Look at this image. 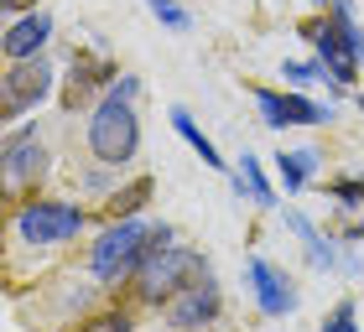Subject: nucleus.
<instances>
[{
  "mask_svg": "<svg viewBox=\"0 0 364 332\" xmlns=\"http://www.w3.org/2000/svg\"><path fill=\"white\" fill-rule=\"evenodd\" d=\"M89 151H94V161L99 166H125L136 161V151H141V120H136V99H125V94H105L94 104V114H89Z\"/></svg>",
  "mask_w": 364,
  "mask_h": 332,
  "instance_id": "f257e3e1",
  "label": "nucleus"
},
{
  "mask_svg": "<svg viewBox=\"0 0 364 332\" xmlns=\"http://www.w3.org/2000/svg\"><path fill=\"white\" fill-rule=\"evenodd\" d=\"M302 37L312 42L318 62L328 68V78L338 89H354L359 83V68H364V31L354 16H323V21H307Z\"/></svg>",
  "mask_w": 364,
  "mask_h": 332,
  "instance_id": "f03ea898",
  "label": "nucleus"
},
{
  "mask_svg": "<svg viewBox=\"0 0 364 332\" xmlns=\"http://www.w3.org/2000/svg\"><path fill=\"white\" fill-rule=\"evenodd\" d=\"M198 275H208V260L193 255V249H177V244H161V249H146L141 270H136V291L146 306H167L182 286H193Z\"/></svg>",
  "mask_w": 364,
  "mask_h": 332,
  "instance_id": "7ed1b4c3",
  "label": "nucleus"
},
{
  "mask_svg": "<svg viewBox=\"0 0 364 332\" xmlns=\"http://www.w3.org/2000/svg\"><path fill=\"white\" fill-rule=\"evenodd\" d=\"M146 234H151V223H141V218H114L105 234H99V244L89 249V270H94L99 286H125V280L141 270Z\"/></svg>",
  "mask_w": 364,
  "mask_h": 332,
  "instance_id": "20e7f679",
  "label": "nucleus"
},
{
  "mask_svg": "<svg viewBox=\"0 0 364 332\" xmlns=\"http://www.w3.org/2000/svg\"><path fill=\"white\" fill-rule=\"evenodd\" d=\"M78 228H84V208L63 203V197H31V203L16 208V239L31 249L68 244V239H78Z\"/></svg>",
  "mask_w": 364,
  "mask_h": 332,
  "instance_id": "39448f33",
  "label": "nucleus"
},
{
  "mask_svg": "<svg viewBox=\"0 0 364 332\" xmlns=\"http://www.w3.org/2000/svg\"><path fill=\"white\" fill-rule=\"evenodd\" d=\"M47 94H53V68H47L42 57L11 62L6 78H0V120H21V114L37 109Z\"/></svg>",
  "mask_w": 364,
  "mask_h": 332,
  "instance_id": "423d86ee",
  "label": "nucleus"
},
{
  "mask_svg": "<svg viewBox=\"0 0 364 332\" xmlns=\"http://www.w3.org/2000/svg\"><path fill=\"white\" fill-rule=\"evenodd\" d=\"M245 286H250L260 317L281 322V317H291V311H296V286H291V275L281 270V265H271V260H260V255L245 260Z\"/></svg>",
  "mask_w": 364,
  "mask_h": 332,
  "instance_id": "0eeeda50",
  "label": "nucleus"
},
{
  "mask_svg": "<svg viewBox=\"0 0 364 332\" xmlns=\"http://www.w3.org/2000/svg\"><path fill=\"white\" fill-rule=\"evenodd\" d=\"M255 109L260 125L287 130V125H328L333 120V104H318L307 94H276V89H255Z\"/></svg>",
  "mask_w": 364,
  "mask_h": 332,
  "instance_id": "6e6552de",
  "label": "nucleus"
},
{
  "mask_svg": "<svg viewBox=\"0 0 364 332\" xmlns=\"http://www.w3.org/2000/svg\"><path fill=\"white\" fill-rule=\"evenodd\" d=\"M219 306H224V296H219V280L208 275H198L193 286H182L167 306H161V317H167V327H208L213 317H219Z\"/></svg>",
  "mask_w": 364,
  "mask_h": 332,
  "instance_id": "1a4fd4ad",
  "label": "nucleus"
},
{
  "mask_svg": "<svg viewBox=\"0 0 364 332\" xmlns=\"http://www.w3.org/2000/svg\"><path fill=\"white\" fill-rule=\"evenodd\" d=\"M0 161H6V187H26V182H42L47 177V151L37 140V125L26 130H11L6 145H0Z\"/></svg>",
  "mask_w": 364,
  "mask_h": 332,
  "instance_id": "9d476101",
  "label": "nucleus"
},
{
  "mask_svg": "<svg viewBox=\"0 0 364 332\" xmlns=\"http://www.w3.org/2000/svg\"><path fill=\"white\" fill-rule=\"evenodd\" d=\"M47 37H53V16L47 11H26L21 21L6 26V37H0V52H6V62H21V57H37Z\"/></svg>",
  "mask_w": 364,
  "mask_h": 332,
  "instance_id": "9b49d317",
  "label": "nucleus"
},
{
  "mask_svg": "<svg viewBox=\"0 0 364 332\" xmlns=\"http://www.w3.org/2000/svg\"><path fill=\"white\" fill-rule=\"evenodd\" d=\"M318 151H312V145H302V151H281L276 156V177H281V187L287 192H302L307 182H312V172H318Z\"/></svg>",
  "mask_w": 364,
  "mask_h": 332,
  "instance_id": "f8f14e48",
  "label": "nucleus"
},
{
  "mask_svg": "<svg viewBox=\"0 0 364 332\" xmlns=\"http://www.w3.org/2000/svg\"><path fill=\"white\" fill-rule=\"evenodd\" d=\"M172 130H177V135L193 145V151H198V161H203V166H213V172H224V166H229V161L219 156V145H213V140L203 135V130H198V120H193V114L182 109V104L172 109Z\"/></svg>",
  "mask_w": 364,
  "mask_h": 332,
  "instance_id": "ddd939ff",
  "label": "nucleus"
},
{
  "mask_svg": "<svg viewBox=\"0 0 364 332\" xmlns=\"http://www.w3.org/2000/svg\"><path fill=\"white\" fill-rule=\"evenodd\" d=\"M287 228H291V234L307 244V260L318 265V270H333V265H338L333 244H328V239L318 234V228H312V218H307V213H287Z\"/></svg>",
  "mask_w": 364,
  "mask_h": 332,
  "instance_id": "4468645a",
  "label": "nucleus"
},
{
  "mask_svg": "<svg viewBox=\"0 0 364 332\" xmlns=\"http://www.w3.org/2000/svg\"><path fill=\"white\" fill-rule=\"evenodd\" d=\"M235 192H240V197L250 192V203H255V208H276V187L266 182V172H260V161H255V156H240V177H235Z\"/></svg>",
  "mask_w": 364,
  "mask_h": 332,
  "instance_id": "2eb2a0df",
  "label": "nucleus"
},
{
  "mask_svg": "<svg viewBox=\"0 0 364 332\" xmlns=\"http://www.w3.org/2000/svg\"><path fill=\"white\" fill-rule=\"evenodd\" d=\"M146 203H151V177H136L125 192H114V197H109V213H114V218H136Z\"/></svg>",
  "mask_w": 364,
  "mask_h": 332,
  "instance_id": "dca6fc26",
  "label": "nucleus"
},
{
  "mask_svg": "<svg viewBox=\"0 0 364 332\" xmlns=\"http://www.w3.org/2000/svg\"><path fill=\"white\" fill-rule=\"evenodd\" d=\"M146 6H151V16H156V21L167 26V31H188V26H193V16L182 11L177 0H146Z\"/></svg>",
  "mask_w": 364,
  "mask_h": 332,
  "instance_id": "f3484780",
  "label": "nucleus"
},
{
  "mask_svg": "<svg viewBox=\"0 0 364 332\" xmlns=\"http://www.w3.org/2000/svg\"><path fill=\"white\" fill-rule=\"evenodd\" d=\"M281 73H287V83H296V89H312V83H328V68H323L318 57H312V62H287Z\"/></svg>",
  "mask_w": 364,
  "mask_h": 332,
  "instance_id": "a211bd4d",
  "label": "nucleus"
},
{
  "mask_svg": "<svg viewBox=\"0 0 364 332\" xmlns=\"http://www.w3.org/2000/svg\"><path fill=\"white\" fill-rule=\"evenodd\" d=\"M323 327H328V332H354V327H359V306H354V301H338L333 311H328Z\"/></svg>",
  "mask_w": 364,
  "mask_h": 332,
  "instance_id": "6ab92c4d",
  "label": "nucleus"
},
{
  "mask_svg": "<svg viewBox=\"0 0 364 332\" xmlns=\"http://www.w3.org/2000/svg\"><path fill=\"white\" fill-rule=\"evenodd\" d=\"M333 197H338L343 208H364V182H354V177L333 182Z\"/></svg>",
  "mask_w": 364,
  "mask_h": 332,
  "instance_id": "aec40b11",
  "label": "nucleus"
},
{
  "mask_svg": "<svg viewBox=\"0 0 364 332\" xmlns=\"http://www.w3.org/2000/svg\"><path fill=\"white\" fill-rule=\"evenodd\" d=\"M94 327H120L125 332V327H136V322H130V311H109V317H99Z\"/></svg>",
  "mask_w": 364,
  "mask_h": 332,
  "instance_id": "412c9836",
  "label": "nucleus"
},
{
  "mask_svg": "<svg viewBox=\"0 0 364 332\" xmlns=\"http://www.w3.org/2000/svg\"><path fill=\"white\" fill-rule=\"evenodd\" d=\"M6 11H37V0H6Z\"/></svg>",
  "mask_w": 364,
  "mask_h": 332,
  "instance_id": "4be33fe9",
  "label": "nucleus"
},
{
  "mask_svg": "<svg viewBox=\"0 0 364 332\" xmlns=\"http://www.w3.org/2000/svg\"><path fill=\"white\" fill-rule=\"evenodd\" d=\"M307 6H318V11H323V6H333V0H307Z\"/></svg>",
  "mask_w": 364,
  "mask_h": 332,
  "instance_id": "5701e85b",
  "label": "nucleus"
},
{
  "mask_svg": "<svg viewBox=\"0 0 364 332\" xmlns=\"http://www.w3.org/2000/svg\"><path fill=\"white\" fill-rule=\"evenodd\" d=\"M359 239H364V223H359Z\"/></svg>",
  "mask_w": 364,
  "mask_h": 332,
  "instance_id": "b1692460",
  "label": "nucleus"
},
{
  "mask_svg": "<svg viewBox=\"0 0 364 332\" xmlns=\"http://www.w3.org/2000/svg\"><path fill=\"white\" fill-rule=\"evenodd\" d=\"M359 104H364V99H359Z\"/></svg>",
  "mask_w": 364,
  "mask_h": 332,
  "instance_id": "393cba45",
  "label": "nucleus"
}]
</instances>
